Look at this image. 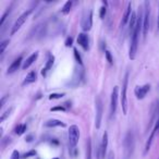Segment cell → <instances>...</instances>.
<instances>
[{"mask_svg": "<svg viewBox=\"0 0 159 159\" xmlns=\"http://www.w3.org/2000/svg\"><path fill=\"white\" fill-rule=\"evenodd\" d=\"M11 159H20V153L18 150H13L12 155H11Z\"/></svg>", "mask_w": 159, "mask_h": 159, "instance_id": "35", "label": "cell"}, {"mask_svg": "<svg viewBox=\"0 0 159 159\" xmlns=\"http://www.w3.org/2000/svg\"><path fill=\"white\" fill-rule=\"evenodd\" d=\"M77 44L83 48L84 50H88V48H90V45H88V36H87L85 33L79 34V36H77Z\"/></svg>", "mask_w": 159, "mask_h": 159, "instance_id": "13", "label": "cell"}, {"mask_svg": "<svg viewBox=\"0 0 159 159\" xmlns=\"http://www.w3.org/2000/svg\"><path fill=\"white\" fill-rule=\"evenodd\" d=\"M72 44H73V38L71 36L68 37V38L65 39V43H64L65 47H71V46H72Z\"/></svg>", "mask_w": 159, "mask_h": 159, "instance_id": "33", "label": "cell"}, {"mask_svg": "<svg viewBox=\"0 0 159 159\" xmlns=\"http://www.w3.org/2000/svg\"><path fill=\"white\" fill-rule=\"evenodd\" d=\"M45 127H65V123L60 121V120H56V119H52V120H49L47 122L45 123Z\"/></svg>", "mask_w": 159, "mask_h": 159, "instance_id": "19", "label": "cell"}, {"mask_svg": "<svg viewBox=\"0 0 159 159\" xmlns=\"http://www.w3.org/2000/svg\"><path fill=\"white\" fill-rule=\"evenodd\" d=\"M64 96V94H57V93H54V94L49 95V99L52 100V99H60Z\"/></svg>", "mask_w": 159, "mask_h": 159, "instance_id": "31", "label": "cell"}, {"mask_svg": "<svg viewBox=\"0 0 159 159\" xmlns=\"http://www.w3.org/2000/svg\"><path fill=\"white\" fill-rule=\"evenodd\" d=\"M85 159H92V141H90V138H87V141H86Z\"/></svg>", "mask_w": 159, "mask_h": 159, "instance_id": "22", "label": "cell"}, {"mask_svg": "<svg viewBox=\"0 0 159 159\" xmlns=\"http://www.w3.org/2000/svg\"><path fill=\"white\" fill-rule=\"evenodd\" d=\"M143 19H144V11L140 10L138 15V23L135 26L134 32L131 35V45H130V50H129V57L131 60L135 59L136 52H138V38H140V34L143 31Z\"/></svg>", "mask_w": 159, "mask_h": 159, "instance_id": "1", "label": "cell"}, {"mask_svg": "<svg viewBox=\"0 0 159 159\" xmlns=\"http://www.w3.org/2000/svg\"><path fill=\"white\" fill-rule=\"evenodd\" d=\"M136 23H138V14H136L135 12H132V15H131L130 21H129V31H130L131 35H132V33H133L134 29H135Z\"/></svg>", "mask_w": 159, "mask_h": 159, "instance_id": "18", "label": "cell"}, {"mask_svg": "<svg viewBox=\"0 0 159 159\" xmlns=\"http://www.w3.org/2000/svg\"><path fill=\"white\" fill-rule=\"evenodd\" d=\"M32 12H33V9H29V10L25 11V12H23V13H22V14L19 16L18 20L15 21L14 25L12 26V29H11V35H14L15 33H16L19 29H21L22 25L25 23V21L27 20V18H29V14H31Z\"/></svg>", "mask_w": 159, "mask_h": 159, "instance_id": "7", "label": "cell"}, {"mask_svg": "<svg viewBox=\"0 0 159 159\" xmlns=\"http://www.w3.org/2000/svg\"><path fill=\"white\" fill-rule=\"evenodd\" d=\"M106 13H107V7L102 6V7L100 8V12H99V16H100V19L105 18Z\"/></svg>", "mask_w": 159, "mask_h": 159, "instance_id": "32", "label": "cell"}, {"mask_svg": "<svg viewBox=\"0 0 159 159\" xmlns=\"http://www.w3.org/2000/svg\"><path fill=\"white\" fill-rule=\"evenodd\" d=\"M107 159H115V154H113V152H110L108 154V158Z\"/></svg>", "mask_w": 159, "mask_h": 159, "instance_id": "39", "label": "cell"}, {"mask_svg": "<svg viewBox=\"0 0 159 159\" xmlns=\"http://www.w3.org/2000/svg\"><path fill=\"white\" fill-rule=\"evenodd\" d=\"M50 111H67V109L63 105H60V106H56L54 108L50 109Z\"/></svg>", "mask_w": 159, "mask_h": 159, "instance_id": "30", "label": "cell"}, {"mask_svg": "<svg viewBox=\"0 0 159 159\" xmlns=\"http://www.w3.org/2000/svg\"><path fill=\"white\" fill-rule=\"evenodd\" d=\"M149 25H150V8H149V2L145 1L144 2V19H143V36H146L149 31Z\"/></svg>", "mask_w": 159, "mask_h": 159, "instance_id": "5", "label": "cell"}, {"mask_svg": "<svg viewBox=\"0 0 159 159\" xmlns=\"http://www.w3.org/2000/svg\"><path fill=\"white\" fill-rule=\"evenodd\" d=\"M123 147L125 159H130L134 150V135L132 131H127V133L125 134V138L123 140Z\"/></svg>", "mask_w": 159, "mask_h": 159, "instance_id": "3", "label": "cell"}, {"mask_svg": "<svg viewBox=\"0 0 159 159\" xmlns=\"http://www.w3.org/2000/svg\"><path fill=\"white\" fill-rule=\"evenodd\" d=\"M118 92H119V88H118V86L113 87L112 93H111V99H110V117H111V118L115 116V113H116V111H117V106H118V97H119Z\"/></svg>", "mask_w": 159, "mask_h": 159, "instance_id": "9", "label": "cell"}, {"mask_svg": "<svg viewBox=\"0 0 159 159\" xmlns=\"http://www.w3.org/2000/svg\"><path fill=\"white\" fill-rule=\"evenodd\" d=\"M12 111H13V108H12V107H10L9 109H7V110H6V111H4V113H2L1 118H0V122H4V120H6V119L8 118V117L10 116L11 112H12Z\"/></svg>", "mask_w": 159, "mask_h": 159, "instance_id": "27", "label": "cell"}, {"mask_svg": "<svg viewBox=\"0 0 159 159\" xmlns=\"http://www.w3.org/2000/svg\"><path fill=\"white\" fill-rule=\"evenodd\" d=\"M156 133H157V132L153 129L152 133H150V135H149V138H148V140H147V142H146V144H145L144 155H146V154L149 152V149H150V146H152V144H153V141H154V138H155Z\"/></svg>", "mask_w": 159, "mask_h": 159, "instance_id": "20", "label": "cell"}, {"mask_svg": "<svg viewBox=\"0 0 159 159\" xmlns=\"http://www.w3.org/2000/svg\"><path fill=\"white\" fill-rule=\"evenodd\" d=\"M105 56H106L107 61L109 62V64H113V58H112V56H111V52H110L109 50H106L105 51Z\"/></svg>", "mask_w": 159, "mask_h": 159, "instance_id": "29", "label": "cell"}, {"mask_svg": "<svg viewBox=\"0 0 159 159\" xmlns=\"http://www.w3.org/2000/svg\"><path fill=\"white\" fill-rule=\"evenodd\" d=\"M131 15H132V2H129L127 9H125V12H124V15L122 18V21H121V25L124 26L127 22L130 21Z\"/></svg>", "mask_w": 159, "mask_h": 159, "instance_id": "16", "label": "cell"}, {"mask_svg": "<svg viewBox=\"0 0 159 159\" xmlns=\"http://www.w3.org/2000/svg\"><path fill=\"white\" fill-rule=\"evenodd\" d=\"M100 157L101 159H104L106 157V154H107V147H108V133L105 131V133L102 135V141H101L100 144Z\"/></svg>", "mask_w": 159, "mask_h": 159, "instance_id": "12", "label": "cell"}, {"mask_svg": "<svg viewBox=\"0 0 159 159\" xmlns=\"http://www.w3.org/2000/svg\"><path fill=\"white\" fill-rule=\"evenodd\" d=\"M63 106L65 107V109H67V110H69V109L71 108V102H70V101H67V102H64V104H63Z\"/></svg>", "mask_w": 159, "mask_h": 159, "instance_id": "38", "label": "cell"}, {"mask_svg": "<svg viewBox=\"0 0 159 159\" xmlns=\"http://www.w3.org/2000/svg\"><path fill=\"white\" fill-rule=\"evenodd\" d=\"M158 118H159V99H157L153 104L152 111H150V120H149V124L148 127H147V130H149L152 127V125L158 120Z\"/></svg>", "mask_w": 159, "mask_h": 159, "instance_id": "10", "label": "cell"}, {"mask_svg": "<svg viewBox=\"0 0 159 159\" xmlns=\"http://www.w3.org/2000/svg\"><path fill=\"white\" fill-rule=\"evenodd\" d=\"M81 26L84 32H88L92 29L93 26V11L86 10L84 12L83 18H82V22H81Z\"/></svg>", "mask_w": 159, "mask_h": 159, "instance_id": "6", "label": "cell"}, {"mask_svg": "<svg viewBox=\"0 0 159 159\" xmlns=\"http://www.w3.org/2000/svg\"><path fill=\"white\" fill-rule=\"evenodd\" d=\"M37 58H38V52L36 51V52H34V54H31L29 58H27L25 61H24V63H23V67H22V68H23L24 70L29 69V67H31V65H32L34 62L36 61Z\"/></svg>", "mask_w": 159, "mask_h": 159, "instance_id": "17", "label": "cell"}, {"mask_svg": "<svg viewBox=\"0 0 159 159\" xmlns=\"http://www.w3.org/2000/svg\"><path fill=\"white\" fill-rule=\"evenodd\" d=\"M22 61H23V57H22V56H20L19 58L15 59L14 61H13L10 64V67L8 68V71H7L8 74H12V73H14L15 71H16V70L20 68V65H21Z\"/></svg>", "mask_w": 159, "mask_h": 159, "instance_id": "14", "label": "cell"}, {"mask_svg": "<svg viewBox=\"0 0 159 159\" xmlns=\"http://www.w3.org/2000/svg\"><path fill=\"white\" fill-rule=\"evenodd\" d=\"M11 10H12V6L8 8L7 10H6V12L2 14V16H1V20H0V27H2V25L4 24V21H6V19L8 18V15L11 13Z\"/></svg>", "mask_w": 159, "mask_h": 159, "instance_id": "24", "label": "cell"}, {"mask_svg": "<svg viewBox=\"0 0 159 159\" xmlns=\"http://www.w3.org/2000/svg\"><path fill=\"white\" fill-rule=\"evenodd\" d=\"M72 4H73V2L72 1H67L64 4V6L62 7V9H61V12L63 13V14H68V13H70V11H71V8H72Z\"/></svg>", "mask_w": 159, "mask_h": 159, "instance_id": "23", "label": "cell"}, {"mask_svg": "<svg viewBox=\"0 0 159 159\" xmlns=\"http://www.w3.org/2000/svg\"><path fill=\"white\" fill-rule=\"evenodd\" d=\"M149 90H150V85L149 84H145L143 86H136L134 90V93L136 95L138 99H144L145 96L147 95Z\"/></svg>", "mask_w": 159, "mask_h": 159, "instance_id": "11", "label": "cell"}, {"mask_svg": "<svg viewBox=\"0 0 159 159\" xmlns=\"http://www.w3.org/2000/svg\"><path fill=\"white\" fill-rule=\"evenodd\" d=\"M36 155V152H35V150H31V152H29V153H25V154H24V155L22 156V158H29V156H35Z\"/></svg>", "mask_w": 159, "mask_h": 159, "instance_id": "34", "label": "cell"}, {"mask_svg": "<svg viewBox=\"0 0 159 159\" xmlns=\"http://www.w3.org/2000/svg\"><path fill=\"white\" fill-rule=\"evenodd\" d=\"M32 138H33V136H32V135H29V136H27V138H26L25 141H27V142H32V141H33Z\"/></svg>", "mask_w": 159, "mask_h": 159, "instance_id": "40", "label": "cell"}, {"mask_svg": "<svg viewBox=\"0 0 159 159\" xmlns=\"http://www.w3.org/2000/svg\"><path fill=\"white\" fill-rule=\"evenodd\" d=\"M154 130H155L157 133L159 132V118H158V120L156 121V124H155V127H154Z\"/></svg>", "mask_w": 159, "mask_h": 159, "instance_id": "37", "label": "cell"}, {"mask_svg": "<svg viewBox=\"0 0 159 159\" xmlns=\"http://www.w3.org/2000/svg\"><path fill=\"white\" fill-rule=\"evenodd\" d=\"M15 133L18 134V135H22V134L25 133L26 131V124H19L18 127H15Z\"/></svg>", "mask_w": 159, "mask_h": 159, "instance_id": "25", "label": "cell"}, {"mask_svg": "<svg viewBox=\"0 0 159 159\" xmlns=\"http://www.w3.org/2000/svg\"><path fill=\"white\" fill-rule=\"evenodd\" d=\"M80 140V129L77 125L73 124L69 127V147L70 154L75 156L76 154V145Z\"/></svg>", "mask_w": 159, "mask_h": 159, "instance_id": "2", "label": "cell"}, {"mask_svg": "<svg viewBox=\"0 0 159 159\" xmlns=\"http://www.w3.org/2000/svg\"><path fill=\"white\" fill-rule=\"evenodd\" d=\"M54 57L52 56V54H49L47 62H46L45 67H44L43 70H42V75H43V76L47 75V73L50 71L51 68H52V65H54Z\"/></svg>", "mask_w": 159, "mask_h": 159, "instance_id": "15", "label": "cell"}, {"mask_svg": "<svg viewBox=\"0 0 159 159\" xmlns=\"http://www.w3.org/2000/svg\"><path fill=\"white\" fill-rule=\"evenodd\" d=\"M8 99V96H4V97L1 98V102H0V108H2L4 106V102H6V100Z\"/></svg>", "mask_w": 159, "mask_h": 159, "instance_id": "36", "label": "cell"}, {"mask_svg": "<svg viewBox=\"0 0 159 159\" xmlns=\"http://www.w3.org/2000/svg\"><path fill=\"white\" fill-rule=\"evenodd\" d=\"M9 44H10V40L9 39L4 40L2 43L0 44V54H1V56L4 54V50H6V48L9 46Z\"/></svg>", "mask_w": 159, "mask_h": 159, "instance_id": "26", "label": "cell"}, {"mask_svg": "<svg viewBox=\"0 0 159 159\" xmlns=\"http://www.w3.org/2000/svg\"><path fill=\"white\" fill-rule=\"evenodd\" d=\"M52 159H59V158H52Z\"/></svg>", "mask_w": 159, "mask_h": 159, "instance_id": "42", "label": "cell"}, {"mask_svg": "<svg viewBox=\"0 0 159 159\" xmlns=\"http://www.w3.org/2000/svg\"><path fill=\"white\" fill-rule=\"evenodd\" d=\"M129 76L130 73L127 71L125 75L123 77L122 82V90H121V106H122L123 115L127 113V84H129Z\"/></svg>", "mask_w": 159, "mask_h": 159, "instance_id": "4", "label": "cell"}, {"mask_svg": "<svg viewBox=\"0 0 159 159\" xmlns=\"http://www.w3.org/2000/svg\"><path fill=\"white\" fill-rule=\"evenodd\" d=\"M37 79V74L35 71H31V72L26 75L25 80L23 81V85H27V84H31V83H34Z\"/></svg>", "mask_w": 159, "mask_h": 159, "instance_id": "21", "label": "cell"}, {"mask_svg": "<svg viewBox=\"0 0 159 159\" xmlns=\"http://www.w3.org/2000/svg\"><path fill=\"white\" fill-rule=\"evenodd\" d=\"M73 54H74V57H75L76 62H77L80 65H83V62H82V57H81V54H79V51H77V49H76V48H74V49H73Z\"/></svg>", "mask_w": 159, "mask_h": 159, "instance_id": "28", "label": "cell"}, {"mask_svg": "<svg viewBox=\"0 0 159 159\" xmlns=\"http://www.w3.org/2000/svg\"><path fill=\"white\" fill-rule=\"evenodd\" d=\"M157 22H158V23H157V25H158V29H159V14H158V20H157Z\"/></svg>", "mask_w": 159, "mask_h": 159, "instance_id": "41", "label": "cell"}, {"mask_svg": "<svg viewBox=\"0 0 159 159\" xmlns=\"http://www.w3.org/2000/svg\"><path fill=\"white\" fill-rule=\"evenodd\" d=\"M96 118H95V125L96 129H99L101 125V120H102V113H104V106H102V100L99 96L96 97Z\"/></svg>", "mask_w": 159, "mask_h": 159, "instance_id": "8", "label": "cell"}]
</instances>
